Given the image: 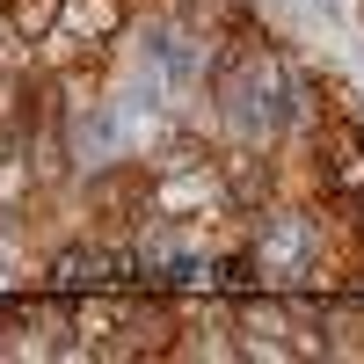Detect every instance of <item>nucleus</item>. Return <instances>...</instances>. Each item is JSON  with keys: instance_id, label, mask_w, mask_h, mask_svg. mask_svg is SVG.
I'll use <instances>...</instances> for the list:
<instances>
[{"instance_id": "20e7f679", "label": "nucleus", "mask_w": 364, "mask_h": 364, "mask_svg": "<svg viewBox=\"0 0 364 364\" xmlns=\"http://www.w3.org/2000/svg\"><path fill=\"white\" fill-rule=\"evenodd\" d=\"M29 204H37V175H29L22 146L8 161H0V219H29Z\"/></svg>"}, {"instance_id": "f03ea898", "label": "nucleus", "mask_w": 364, "mask_h": 364, "mask_svg": "<svg viewBox=\"0 0 364 364\" xmlns=\"http://www.w3.org/2000/svg\"><path fill=\"white\" fill-rule=\"evenodd\" d=\"M219 190L233 211H262L277 197V154H262V146H219Z\"/></svg>"}, {"instance_id": "7ed1b4c3", "label": "nucleus", "mask_w": 364, "mask_h": 364, "mask_svg": "<svg viewBox=\"0 0 364 364\" xmlns=\"http://www.w3.org/2000/svg\"><path fill=\"white\" fill-rule=\"evenodd\" d=\"M211 161H219V146H211V139H197V132H175V139L161 146V154L146 161V175H182V168H211Z\"/></svg>"}, {"instance_id": "f257e3e1", "label": "nucleus", "mask_w": 364, "mask_h": 364, "mask_svg": "<svg viewBox=\"0 0 364 364\" xmlns=\"http://www.w3.org/2000/svg\"><path fill=\"white\" fill-rule=\"evenodd\" d=\"M124 22H132V0H58V22L37 37V66L58 73L66 58L117 44V29H124Z\"/></svg>"}]
</instances>
